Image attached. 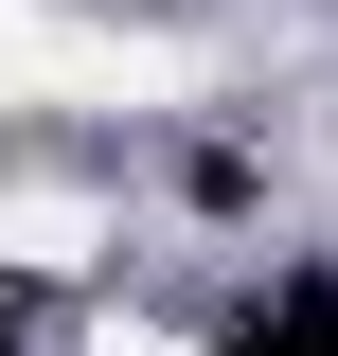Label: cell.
I'll return each mask as SVG.
<instances>
[{
    "instance_id": "cell-1",
    "label": "cell",
    "mask_w": 338,
    "mask_h": 356,
    "mask_svg": "<svg viewBox=\"0 0 338 356\" xmlns=\"http://www.w3.org/2000/svg\"><path fill=\"white\" fill-rule=\"evenodd\" d=\"M0 250H18V267H89V250H107V232H89L72 196H0Z\"/></svg>"
}]
</instances>
